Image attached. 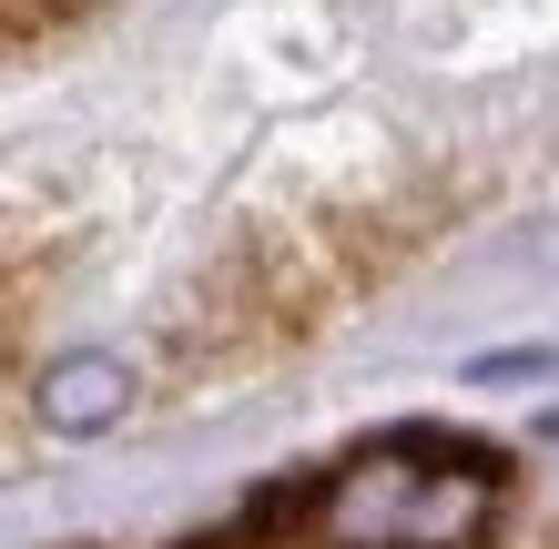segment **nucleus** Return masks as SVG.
Here are the masks:
<instances>
[{
  "label": "nucleus",
  "instance_id": "f03ea898",
  "mask_svg": "<svg viewBox=\"0 0 559 549\" xmlns=\"http://www.w3.org/2000/svg\"><path fill=\"white\" fill-rule=\"evenodd\" d=\"M31 407H41L51 438H103V428H122V407H133V377H122V357H92V346H82V357L41 367Z\"/></svg>",
  "mask_w": 559,
  "mask_h": 549
},
{
  "label": "nucleus",
  "instance_id": "f257e3e1",
  "mask_svg": "<svg viewBox=\"0 0 559 549\" xmlns=\"http://www.w3.org/2000/svg\"><path fill=\"white\" fill-rule=\"evenodd\" d=\"M499 499V458L448 438H386L316 489L325 549H468Z\"/></svg>",
  "mask_w": 559,
  "mask_h": 549
}]
</instances>
